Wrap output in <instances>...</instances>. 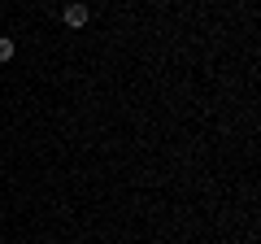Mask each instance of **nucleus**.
<instances>
[{"label":"nucleus","instance_id":"2","mask_svg":"<svg viewBox=\"0 0 261 244\" xmlns=\"http://www.w3.org/2000/svg\"><path fill=\"white\" fill-rule=\"evenodd\" d=\"M9 57H13V39L0 35V61H9Z\"/></svg>","mask_w":261,"mask_h":244},{"label":"nucleus","instance_id":"1","mask_svg":"<svg viewBox=\"0 0 261 244\" xmlns=\"http://www.w3.org/2000/svg\"><path fill=\"white\" fill-rule=\"evenodd\" d=\"M61 18H65V27H87V18H92V9H87V5H65V13H61Z\"/></svg>","mask_w":261,"mask_h":244}]
</instances>
